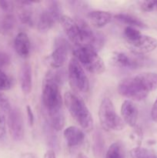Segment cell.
<instances>
[{
    "label": "cell",
    "mask_w": 157,
    "mask_h": 158,
    "mask_svg": "<svg viewBox=\"0 0 157 158\" xmlns=\"http://www.w3.org/2000/svg\"><path fill=\"white\" fill-rule=\"evenodd\" d=\"M68 45L64 40H58L53 52L48 56V63L51 67L58 69L62 67L67 60Z\"/></svg>",
    "instance_id": "12"
},
{
    "label": "cell",
    "mask_w": 157,
    "mask_h": 158,
    "mask_svg": "<svg viewBox=\"0 0 157 158\" xmlns=\"http://www.w3.org/2000/svg\"><path fill=\"white\" fill-rule=\"evenodd\" d=\"M122 119L125 124L131 127L136 125L139 117V110L136 105L132 100H126L123 103L121 106Z\"/></svg>",
    "instance_id": "13"
},
{
    "label": "cell",
    "mask_w": 157,
    "mask_h": 158,
    "mask_svg": "<svg viewBox=\"0 0 157 158\" xmlns=\"http://www.w3.org/2000/svg\"><path fill=\"white\" fill-rule=\"evenodd\" d=\"M151 116H152V119L155 122L157 123V99L154 103L153 106L152 107V111H151Z\"/></svg>",
    "instance_id": "31"
},
{
    "label": "cell",
    "mask_w": 157,
    "mask_h": 158,
    "mask_svg": "<svg viewBox=\"0 0 157 158\" xmlns=\"http://www.w3.org/2000/svg\"><path fill=\"white\" fill-rule=\"evenodd\" d=\"M16 19L12 12H4L0 16V34L6 35L15 28Z\"/></svg>",
    "instance_id": "19"
},
{
    "label": "cell",
    "mask_w": 157,
    "mask_h": 158,
    "mask_svg": "<svg viewBox=\"0 0 157 158\" xmlns=\"http://www.w3.org/2000/svg\"><path fill=\"white\" fill-rule=\"evenodd\" d=\"M10 63V57L7 53L0 51V69Z\"/></svg>",
    "instance_id": "29"
},
{
    "label": "cell",
    "mask_w": 157,
    "mask_h": 158,
    "mask_svg": "<svg viewBox=\"0 0 157 158\" xmlns=\"http://www.w3.org/2000/svg\"><path fill=\"white\" fill-rule=\"evenodd\" d=\"M112 18V14L110 12L102 10L92 11L88 15V19L90 24L97 29L106 26L108 23H110Z\"/></svg>",
    "instance_id": "16"
},
{
    "label": "cell",
    "mask_w": 157,
    "mask_h": 158,
    "mask_svg": "<svg viewBox=\"0 0 157 158\" xmlns=\"http://www.w3.org/2000/svg\"><path fill=\"white\" fill-rule=\"evenodd\" d=\"M78 158H89V157H88L86 154H83V153H80V154H78Z\"/></svg>",
    "instance_id": "34"
},
{
    "label": "cell",
    "mask_w": 157,
    "mask_h": 158,
    "mask_svg": "<svg viewBox=\"0 0 157 158\" xmlns=\"http://www.w3.org/2000/svg\"><path fill=\"white\" fill-rule=\"evenodd\" d=\"M43 158H56L55 156V153L53 150H48L44 154V157Z\"/></svg>",
    "instance_id": "32"
},
{
    "label": "cell",
    "mask_w": 157,
    "mask_h": 158,
    "mask_svg": "<svg viewBox=\"0 0 157 158\" xmlns=\"http://www.w3.org/2000/svg\"><path fill=\"white\" fill-rule=\"evenodd\" d=\"M115 19H116L118 21L128 25V26H132V27H146V25L143 23L140 19H139L137 17L133 16L132 15L126 13L117 14L115 15Z\"/></svg>",
    "instance_id": "20"
},
{
    "label": "cell",
    "mask_w": 157,
    "mask_h": 158,
    "mask_svg": "<svg viewBox=\"0 0 157 158\" xmlns=\"http://www.w3.org/2000/svg\"><path fill=\"white\" fill-rule=\"evenodd\" d=\"M157 8V1H144L141 3V9L144 12H150Z\"/></svg>",
    "instance_id": "26"
},
{
    "label": "cell",
    "mask_w": 157,
    "mask_h": 158,
    "mask_svg": "<svg viewBox=\"0 0 157 158\" xmlns=\"http://www.w3.org/2000/svg\"><path fill=\"white\" fill-rule=\"evenodd\" d=\"M20 85L25 94H29L32 88V68L29 63H25L20 72Z\"/></svg>",
    "instance_id": "17"
},
{
    "label": "cell",
    "mask_w": 157,
    "mask_h": 158,
    "mask_svg": "<svg viewBox=\"0 0 157 158\" xmlns=\"http://www.w3.org/2000/svg\"><path fill=\"white\" fill-rule=\"evenodd\" d=\"M75 58L89 73L96 75L106 71V64L99 55L97 50L92 46H76L73 51Z\"/></svg>",
    "instance_id": "5"
},
{
    "label": "cell",
    "mask_w": 157,
    "mask_h": 158,
    "mask_svg": "<svg viewBox=\"0 0 157 158\" xmlns=\"http://www.w3.org/2000/svg\"><path fill=\"white\" fill-rule=\"evenodd\" d=\"M19 158H38V157L35 154H33V153L26 152L22 154Z\"/></svg>",
    "instance_id": "33"
},
{
    "label": "cell",
    "mask_w": 157,
    "mask_h": 158,
    "mask_svg": "<svg viewBox=\"0 0 157 158\" xmlns=\"http://www.w3.org/2000/svg\"><path fill=\"white\" fill-rule=\"evenodd\" d=\"M99 120L102 128L106 131H121L126 127L123 119L115 112L112 100L104 98L99 108Z\"/></svg>",
    "instance_id": "6"
},
{
    "label": "cell",
    "mask_w": 157,
    "mask_h": 158,
    "mask_svg": "<svg viewBox=\"0 0 157 158\" xmlns=\"http://www.w3.org/2000/svg\"><path fill=\"white\" fill-rule=\"evenodd\" d=\"M12 86V81L9 76L0 69V91L8 90Z\"/></svg>",
    "instance_id": "23"
},
{
    "label": "cell",
    "mask_w": 157,
    "mask_h": 158,
    "mask_svg": "<svg viewBox=\"0 0 157 158\" xmlns=\"http://www.w3.org/2000/svg\"><path fill=\"white\" fill-rule=\"evenodd\" d=\"M65 140L69 148H76L83 144L85 140V134L76 127L71 126L65 129L63 132Z\"/></svg>",
    "instance_id": "14"
},
{
    "label": "cell",
    "mask_w": 157,
    "mask_h": 158,
    "mask_svg": "<svg viewBox=\"0 0 157 158\" xmlns=\"http://www.w3.org/2000/svg\"><path fill=\"white\" fill-rule=\"evenodd\" d=\"M129 155L131 158H157L153 151L141 147H137L131 150Z\"/></svg>",
    "instance_id": "22"
},
{
    "label": "cell",
    "mask_w": 157,
    "mask_h": 158,
    "mask_svg": "<svg viewBox=\"0 0 157 158\" xmlns=\"http://www.w3.org/2000/svg\"><path fill=\"white\" fill-rule=\"evenodd\" d=\"M65 105L72 118L86 132H91L94 128V120L84 100L75 93L68 91L63 99Z\"/></svg>",
    "instance_id": "4"
},
{
    "label": "cell",
    "mask_w": 157,
    "mask_h": 158,
    "mask_svg": "<svg viewBox=\"0 0 157 158\" xmlns=\"http://www.w3.org/2000/svg\"><path fill=\"white\" fill-rule=\"evenodd\" d=\"M6 134V122L5 116L0 111V139L3 138Z\"/></svg>",
    "instance_id": "28"
},
{
    "label": "cell",
    "mask_w": 157,
    "mask_h": 158,
    "mask_svg": "<svg viewBox=\"0 0 157 158\" xmlns=\"http://www.w3.org/2000/svg\"><path fill=\"white\" fill-rule=\"evenodd\" d=\"M26 112H27V116H28V120H29V123L31 126L34 124V121H35V117H34L33 112H32V110L31 108V106L29 105L26 106Z\"/></svg>",
    "instance_id": "30"
},
{
    "label": "cell",
    "mask_w": 157,
    "mask_h": 158,
    "mask_svg": "<svg viewBox=\"0 0 157 158\" xmlns=\"http://www.w3.org/2000/svg\"><path fill=\"white\" fill-rule=\"evenodd\" d=\"M0 109L4 113L9 114L12 110L10 102H9L8 97L0 91Z\"/></svg>",
    "instance_id": "25"
},
{
    "label": "cell",
    "mask_w": 157,
    "mask_h": 158,
    "mask_svg": "<svg viewBox=\"0 0 157 158\" xmlns=\"http://www.w3.org/2000/svg\"><path fill=\"white\" fill-rule=\"evenodd\" d=\"M132 53L143 55L152 52L157 48V40L150 35L141 34L135 40L126 42Z\"/></svg>",
    "instance_id": "10"
},
{
    "label": "cell",
    "mask_w": 157,
    "mask_h": 158,
    "mask_svg": "<svg viewBox=\"0 0 157 158\" xmlns=\"http://www.w3.org/2000/svg\"><path fill=\"white\" fill-rule=\"evenodd\" d=\"M68 77L69 84L74 91L79 94H86L89 91V79L83 66L75 57L71 59L69 63Z\"/></svg>",
    "instance_id": "7"
},
{
    "label": "cell",
    "mask_w": 157,
    "mask_h": 158,
    "mask_svg": "<svg viewBox=\"0 0 157 158\" xmlns=\"http://www.w3.org/2000/svg\"><path fill=\"white\" fill-rule=\"evenodd\" d=\"M14 48L20 57L26 59L30 53V40L25 32H19L14 40Z\"/></svg>",
    "instance_id": "15"
},
{
    "label": "cell",
    "mask_w": 157,
    "mask_h": 158,
    "mask_svg": "<svg viewBox=\"0 0 157 158\" xmlns=\"http://www.w3.org/2000/svg\"><path fill=\"white\" fill-rule=\"evenodd\" d=\"M157 89V73L144 72L123 79L118 85V92L129 100L142 101Z\"/></svg>",
    "instance_id": "2"
},
{
    "label": "cell",
    "mask_w": 157,
    "mask_h": 158,
    "mask_svg": "<svg viewBox=\"0 0 157 158\" xmlns=\"http://www.w3.org/2000/svg\"><path fill=\"white\" fill-rule=\"evenodd\" d=\"M59 23L69 40L75 46H92L97 49L103 44V36L94 32L89 25L82 20L62 15Z\"/></svg>",
    "instance_id": "3"
},
{
    "label": "cell",
    "mask_w": 157,
    "mask_h": 158,
    "mask_svg": "<svg viewBox=\"0 0 157 158\" xmlns=\"http://www.w3.org/2000/svg\"><path fill=\"white\" fill-rule=\"evenodd\" d=\"M123 34H124V37L125 39H126V42H128L135 40V38L139 36L142 33L140 32V31H139L138 29H135V27L127 26V27L125 28L124 33Z\"/></svg>",
    "instance_id": "24"
},
{
    "label": "cell",
    "mask_w": 157,
    "mask_h": 158,
    "mask_svg": "<svg viewBox=\"0 0 157 158\" xmlns=\"http://www.w3.org/2000/svg\"><path fill=\"white\" fill-rule=\"evenodd\" d=\"M61 80L58 73H49L43 80L42 89V101L47 112L49 124L56 131L62 130L65 126L63 99L59 88Z\"/></svg>",
    "instance_id": "1"
},
{
    "label": "cell",
    "mask_w": 157,
    "mask_h": 158,
    "mask_svg": "<svg viewBox=\"0 0 157 158\" xmlns=\"http://www.w3.org/2000/svg\"><path fill=\"white\" fill-rule=\"evenodd\" d=\"M62 16L61 8L58 2H52L40 14L37 22V29L40 32H46L52 29Z\"/></svg>",
    "instance_id": "9"
},
{
    "label": "cell",
    "mask_w": 157,
    "mask_h": 158,
    "mask_svg": "<svg viewBox=\"0 0 157 158\" xmlns=\"http://www.w3.org/2000/svg\"><path fill=\"white\" fill-rule=\"evenodd\" d=\"M18 11V16L19 20L22 24L26 25L29 26H32L34 24L33 14L31 9V5L32 2H22L19 3Z\"/></svg>",
    "instance_id": "18"
},
{
    "label": "cell",
    "mask_w": 157,
    "mask_h": 158,
    "mask_svg": "<svg viewBox=\"0 0 157 158\" xmlns=\"http://www.w3.org/2000/svg\"><path fill=\"white\" fill-rule=\"evenodd\" d=\"M106 158H126L123 143L119 141L112 143L106 152Z\"/></svg>",
    "instance_id": "21"
},
{
    "label": "cell",
    "mask_w": 157,
    "mask_h": 158,
    "mask_svg": "<svg viewBox=\"0 0 157 158\" xmlns=\"http://www.w3.org/2000/svg\"><path fill=\"white\" fill-rule=\"evenodd\" d=\"M8 126L12 139L20 141L24 137V123L21 112L16 108L11 110L8 114Z\"/></svg>",
    "instance_id": "11"
},
{
    "label": "cell",
    "mask_w": 157,
    "mask_h": 158,
    "mask_svg": "<svg viewBox=\"0 0 157 158\" xmlns=\"http://www.w3.org/2000/svg\"><path fill=\"white\" fill-rule=\"evenodd\" d=\"M0 8L4 12H12L14 3L11 1H0Z\"/></svg>",
    "instance_id": "27"
},
{
    "label": "cell",
    "mask_w": 157,
    "mask_h": 158,
    "mask_svg": "<svg viewBox=\"0 0 157 158\" xmlns=\"http://www.w3.org/2000/svg\"><path fill=\"white\" fill-rule=\"evenodd\" d=\"M109 63L120 69H137L144 66L145 60L140 55L128 54L124 52H114L111 55Z\"/></svg>",
    "instance_id": "8"
}]
</instances>
